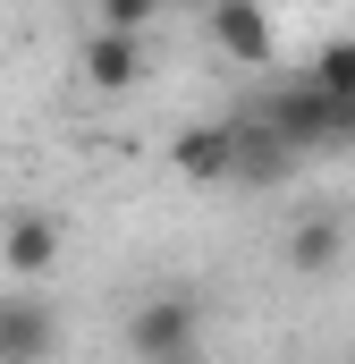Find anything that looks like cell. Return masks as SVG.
Listing matches in <instances>:
<instances>
[{
	"label": "cell",
	"mask_w": 355,
	"mask_h": 364,
	"mask_svg": "<svg viewBox=\"0 0 355 364\" xmlns=\"http://www.w3.org/2000/svg\"><path fill=\"white\" fill-rule=\"evenodd\" d=\"M102 9V26H119V34H144L153 17H161V0H93Z\"/></svg>",
	"instance_id": "11"
},
{
	"label": "cell",
	"mask_w": 355,
	"mask_h": 364,
	"mask_svg": "<svg viewBox=\"0 0 355 364\" xmlns=\"http://www.w3.org/2000/svg\"><path fill=\"white\" fill-rule=\"evenodd\" d=\"M170 170L195 178V186H229V119H195V127H178Z\"/></svg>",
	"instance_id": "9"
},
{
	"label": "cell",
	"mask_w": 355,
	"mask_h": 364,
	"mask_svg": "<svg viewBox=\"0 0 355 364\" xmlns=\"http://www.w3.org/2000/svg\"><path fill=\"white\" fill-rule=\"evenodd\" d=\"M305 85H322V93H355V34L313 43V60H305Z\"/></svg>",
	"instance_id": "10"
},
{
	"label": "cell",
	"mask_w": 355,
	"mask_h": 364,
	"mask_svg": "<svg viewBox=\"0 0 355 364\" xmlns=\"http://www.w3.org/2000/svg\"><path fill=\"white\" fill-rule=\"evenodd\" d=\"M161 9H186V0H161Z\"/></svg>",
	"instance_id": "12"
},
{
	"label": "cell",
	"mask_w": 355,
	"mask_h": 364,
	"mask_svg": "<svg viewBox=\"0 0 355 364\" xmlns=\"http://www.w3.org/2000/svg\"><path fill=\"white\" fill-rule=\"evenodd\" d=\"M203 26H212V51L229 68H271L279 60V34H271L263 0H203Z\"/></svg>",
	"instance_id": "4"
},
{
	"label": "cell",
	"mask_w": 355,
	"mask_h": 364,
	"mask_svg": "<svg viewBox=\"0 0 355 364\" xmlns=\"http://www.w3.org/2000/svg\"><path fill=\"white\" fill-rule=\"evenodd\" d=\"M347 263V229L330 220V212H305L296 229H288V272L296 279H339Z\"/></svg>",
	"instance_id": "8"
},
{
	"label": "cell",
	"mask_w": 355,
	"mask_h": 364,
	"mask_svg": "<svg viewBox=\"0 0 355 364\" xmlns=\"http://www.w3.org/2000/svg\"><path fill=\"white\" fill-rule=\"evenodd\" d=\"M254 119L279 127L296 153H355V93H322L305 77H288V85H271L254 102Z\"/></svg>",
	"instance_id": "1"
},
{
	"label": "cell",
	"mask_w": 355,
	"mask_h": 364,
	"mask_svg": "<svg viewBox=\"0 0 355 364\" xmlns=\"http://www.w3.org/2000/svg\"><path fill=\"white\" fill-rule=\"evenodd\" d=\"M77 68H85V85H93V93H136L153 60H144V34L93 26V43H85V60H77Z\"/></svg>",
	"instance_id": "7"
},
{
	"label": "cell",
	"mask_w": 355,
	"mask_h": 364,
	"mask_svg": "<svg viewBox=\"0 0 355 364\" xmlns=\"http://www.w3.org/2000/svg\"><path fill=\"white\" fill-rule=\"evenodd\" d=\"M127 356L136 364H195L203 356V296L195 288H153L127 314Z\"/></svg>",
	"instance_id": "2"
},
{
	"label": "cell",
	"mask_w": 355,
	"mask_h": 364,
	"mask_svg": "<svg viewBox=\"0 0 355 364\" xmlns=\"http://www.w3.org/2000/svg\"><path fill=\"white\" fill-rule=\"evenodd\" d=\"M305 170V153L279 136V127H263V119H229V186H288Z\"/></svg>",
	"instance_id": "5"
},
{
	"label": "cell",
	"mask_w": 355,
	"mask_h": 364,
	"mask_svg": "<svg viewBox=\"0 0 355 364\" xmlns=\"http://www.w3.org/2000/svg\"><path fill=\"white\" fill-rule=\"evenodd\" d=\"M60 255H68V229H60L51 212H17V220L0 229V272L17 279V288H43V279L60 272Z\"/></svg>",
	"instance_id": "6"
},
{
	"label": "cell",
	"mask_w": 355,
	"mask_h": 364,
	"mask_svg": "<svg viewBox=\"0 0 355 364\" xmlns=\"http://www.w3.org/2000/svg\"><path fill=\"white\" fill-rule=\"evenodd\" d=\"M60 339H68V322H60V305L43 296V288H0V364H51L60 356Z\"/></svg>",
	"instance_id": "3"
}]
</instances>
